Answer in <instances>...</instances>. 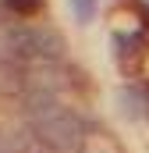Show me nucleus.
<instances>
[{"label":"nucleus","instance_id":"nucleus-1","mask_svg":"<svg viewBox=\"0 0 149 153\" xmlns=\"http://www.w3.org/2000/svg\"><path fill=\"white\" fill-rule=\"evenodd\" d=\"M64 53V36L50 25H0V61H60Z\"/></svg>","mask_w":149,"mask_h":153},{"label":"nucleus","instance_id":"nucleus-2","mask_svg":"<svg viewBox=\"0 0 149 153\" xmlns=\"http://www.w3.org/2000/svg\"><path fill=\"white\" fill-rule=\"evenodd\" d=\"M29 125H32L29 132L36 135V143L50 153H78L85 146V121L60 103L29 117Z\"/></svg>","mask_w":149,"mask_h":153},{"label":"nucleus","instance_id":"nucleus-3","mask_svg":"<svg viewBox=\"0 0 149 153\" xmlns=\"http://www.w3.org/2000/svg\"><path fill=\"white\" fill-rule=\"evenodd\" d=\"M29 89V71L18 61H0V93L4 96H21Z\"/></svg>","mask_w":149,"mask_h":153},{"label":"nucleus","instance_id":"nucleus-4","mask_svg":"<svg viewBox=\"0 0 149 153\" xmlns=\"http://www.w3.org/2000/svg\"><path fill=\"white\" fill-rule=\"evenodd\" d=\"M117 100H121V111H124L128 117H142V107H149V100L139 93V89H121Z\"/></svg>","mask_w":149,"mask_h":153},{"label":"nucleus","instance_id":"nucleus-5","mask_svg":"<svg viewBox=\"0 0 149 153\" xmlns=\"http://www.w3.org/2000/svg\"><path fill=\"white\" fill-rule=\"evenodd\" d=\"M74 11V18L85 25V22H92V14H96V0H68Z\"/></svg>","mask_w":149,"mask_h":153},{"label":"nucleus","instance_id":"nucleus-6","mask_svg":"<svg viewBox=\"0 0 149 153\" xmlns=\"http://www.w3.org/2000/svg\"><path fill=\"white\" fill-rule=\"evenodd\" d=\"M4 4H7V11H14V14H21V18L36 14L39 7H43V0H4Z\"/></svg>","mask_w":149,"mask_h":153}]
</instances>
